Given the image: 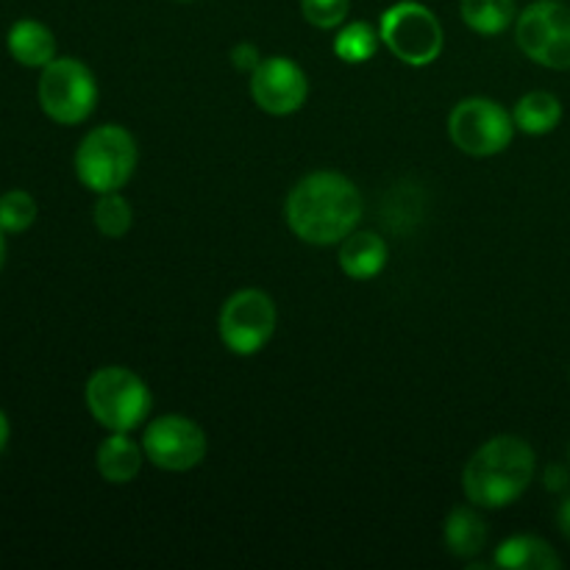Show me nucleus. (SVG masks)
Here are the masks:
<instances>
[{"instance_id":"1","label":"nucleus","mask_w":570,"mask_h":570,"mask_svg":"<svg viewBox=\"0 0 570 570\" xmlns=\"http://www.w3.org/2000/svg\"><path fill=\"white\" fill-rule=\"evenodd\" d=\"M362 195L351 178L317 170L301 178L287 195L284 217L289 232L309 245L343 243L362 220Z\"/></svg>"},{"instance_id":"2","label":"nucleus","mask_w":570,"mask_h":570,"mask_svg":"<svg viewBox=\"0 0 570 570\" xmlns=\"http://www.w3.org/2000/svg\"><path fill=\"white\" fill-rule=\"evenodd\" d=\"M534 479V451L527 440L501 434L484 443L462 471L468 501L482 510H501L521 499Z\"/></svg>"},{"instance_id":"3","label":"nucleus","mask_w":570,"mask_h":570,"mask_svg":"<svg viewBox=\"0 0 570 570\" xmlns=\"http://www.w3.org/2000/svg\"><path fill=\"white\" fill-rule=\"evenodd\" d=\"M87 410L109 432H134L150 412V390L134 371L120 365L100 367L89 376Z\"/></svg>"},{"instance_id":"4","label":"nucleus","mask_w":570,"mask_h":570,"mask_svg":"<svg viewBox=\"0 0 570 570\" xmlns=\"http://www.w3.org/2000/svg\"><path fill=\"white\" fill-rule=\"evenodd\" d=\"M137 167V142L122 126H98L76 150V176L92 193H117Z\"/></svg>"},{"instance_id":"5","label":"nucleus","mask_w":570,"mask_h":570,"mask_svg":"<svg viewBox=\"0 0 570 570\" xmlns=\"http://www.w3.org/2000/svg\"><path fill=\"white\" fill-rule=\"evenodd\" d=\"M379 37L393 56L410 67H429L443 53V26L429 6L401 0L379 22Z\"/></svg>"},{"instance_id":"6","label":"nucleus","mask_w":570,"mask_h":570,"mask_svg":"<svg viewBox=\"0 0 570 570\" xmlns=\"http://www.w3.org/2000/svg\"><path fill=\"white\" fill-rule=\"evenodd\" d=\"M37 95L39 106L50 120L59 126H78L95 111L98 81L83 61L65 56L42 67Z\"/></svg>"},{"instance_id":"7","label":"nucleus","mask_w":570,"mask_h":570,"mask_svg":"<svg viewBox=\"0 0 570 570\" xmlns=\"http://www.w3.org/2000/svg\"><path fill=\"white\" fill-rule=\"evenodd\" d=\"M518 48L540 67L570 70V6L560 0H538L515 20Z\"/></svg>"},{"instance_id":"8","label":"nucleus","mask_w":570,"mask_h":570,"mask_svg":"<svg viewBox=\"0 0 570 570\" xmlns=\"http://www.w3.org/2000/svg\"><path fill=\"white\" fill-rule=\"evenodd\" d=\"M451 142L468 156H495L510 148L515 120L501 104L490 98H465L449 117Z\"/></svg>"},{"instance_id":"9","label":"nucleus","mask_w":570,"mask_h":570,"mask_svg":"<svg viewBox=\"0 0 570 570\" xmlns=\"http://www.w3.org/2000/svg\"><path fill=\"white\" fill-rule=\"evenodd\" d=\"M217 332L232 354H259L276 332V304L262 289H239L223 304Z\"/></svg>"},{"instance_id":"10","label":"nucleus","mask_w":570,"mask_h":570,"mask_svg":"<svg viewBox=\"0 0 570 570\" xmlns=\"http://www.w3.org/2000/svg\"><path fill=\"white\" fill-rule=\"evenodd\" d=\"M145 460L170 473L193 471L206 456V434L184 415H161L145 429Z\"/></svg>"},{"instance_id":"11","label":"nucleus","mask_w":570,"mask_h":570,"mask_svg":"<svg viewBox=\"0 0 570 570\" xmlns=\"http://www.w3.org/2000/svg\"><path fill=\"white\" fill-rule=\"evenodd\" d=\"M250 95L262 111L276 117L295 115L306 104L309 78L287 56H271L250 72Z\"/></svg>"},{"instance_id":"12","label":"nucleus","mask_w":570,"mask_h":570,"mask_svg":"<svg viewBox=\"0 0 570 570\" xmlns=\"http://www.w3.org/2000/svg\"><path fill=\"white\" fill-rule=\"evenodd\" d=\"M387 243L373 232H351L340 243V267L354 282L376 278L387 265Z\"/></svg>"},{"instance_id":"13","label":"nucleus","mask_w":570,"mask_h":570,"mask_svg":"<svg viewBox=\"0 0 570 570\" xmlns=\"http://www.w3.org/2000/svg\"><path fill=\"white\" fill-rule=\"evenodd\" d=\"M98 473L109 484H128L139 476L145 449L128 438V432H111L98 449Z\"/></svg>"},{"instance_id":"14","label":"nucleus","mask_w":570,"mask_h":570,"mask_svg":"<svg viewBox=\"0 0 570 570\" xmlns=\"http://www.w3.org/2000/svg\"><path fill=\"white\" fill-rule=\"evenodd\" d=\"M9 53L22 67H48L56 59V37L48 26L39 20H17L9 28Z\"/></svg>"},{"instance_id":"15","label":"nucleus","mask_w":570,"mask_h":570,"mask_svg":"<svg viewBox=\"0 0 570 570\" xmlns=\"http://www.w3.org/2000/svg\"><path fill=\"white\" fill-rule=\"evenodd\" d=\"M495 566L507 570H557L560 554L534 534H515L495 549Z\"/></svg>"},{"instance_id":"16","label":"nucleus","mask_w":570,"mask_h":570,"mask_svg":"<svg viewBox=\"0 0 570 570\" xmlns=\"http://www.w3.org/2000/svg\"><path fill=\"white\" fill-rule=\"evenodd\" d=\"M488 543V523L471 507H456L445 518V546L456 557H476Z\"/></svg>"},{"instance_id":"17","label":"nucleus","mask_w":570,"mask_h":570,"mask_svg":"<svg viewBox=\"0 0 570 570\" xmlns=\"http://www.w3.org/2000/svg\"><path fill=\"white\" fill-rule=\"evenodd\" d=\"M512 120H515V128H521L523 134L543 137V134H551L560 126L562 104L551 92H540L538 89V92H529L518 100Z\"/></svg>"},{"instance_id":"18","label":"nucleus","mask_w":570,"mask_h":570,"mask_svg":"<svg viewBox=\"0 0 570 570\" xmlns=\"http://www.w3.org/2000/svg\"><path fill=\"white\" fill-rule=\"evenodd\" d=\"M462 22L482 37H499L518 20L515 0H462Z\"/></svg>"},{"instance_id":"19","label":"nucleus","mask_w":570,"mask_h":570,"mask_svg":"<svg viewBox=\"0 0 570 570\" xmlns=\"http://www.w3.org/2000/svg\"><path fill=\"white\" fill-rule=\"evenodd\" d=\"M379 42H382V37L371 22H351L334 39V53L345 65H365L367 59H373Z\"/></svg>"},{"instance_id":"20","label":"nucleus","mask_w":570,"mask_h":570,"mask_svg":"<svg viewBox=\"0 0 570 570\" xmlns=\"http://www.w3.org/2000/svg\"><path fill=\"white\" fill-rule=\"evenodd\" d=\"M92 220L98 226V232L109 239H120L131 232L134 226V209L126 198L117 193H104L98 195V204L92 209Z\"/></svg>"},{"instance_id":"21","label":"nucleus","mask_w":570,"mask_h":570,"mask_svg":"<svg viewBox=\"0 0 570 570\" xmlns=\"http://www.w3.org/2000/svg\"><path fill=\"white\" fill-rule=\"evenodd\" d=\"M37 220V200L26 189H9L0 195V228L6 234H22Z\"/></svg>"},{"instance_id":"22","label":"nucleus","mask_w":570,"mask_h":570,"mask_svg":"<svg viewBox=\"0 0 570 570\" xmlns=\"http://www.w3.org/2000/svg\"><path fill=\"white\" fill-rule=\"evenodd\" d=\"M351 0H301V14L309 26L321 28V31H332V28L343 26L348 17Z\"/></svg>"},{"instance_id":"23","label":"nucleus","mask_w":570,"mask_h":570,"mask_svg":"<svg viewBox=\"0 0 570 570\" xmlns=\"http://www.w3.org/2000/svg\"><path fill=\"white\" fill-rule=\"evenodd\" d=\"M232 65L237 67L239 72H254L256 67L262 65L259 50H256L254 45H250V42L234 45V50H232Z\"/></svg>"},{"instance_id":"24","label":"nucleus","mask_w":570,"mask_h":570,"mask_svg":"<svg viewBox=\"0 0 570 570\" xmlns=\"http://www.w3.org/2000/svg\"><path fill=\"white\" fill-rule=\"evenodd\" d=\"M546 488L554 490V493H560V490L568 488V471L562 465H549V471H546Z\"/></svg>"},{"instance_id":"25","label":"nucleus","mask_w":570,"mask_h":570,"mask_svg":"<svg viewBox=\"0 0 570 570\" xmlns=\"http://www.w3.org/2000/svg\"><path fill=\"white\" fill-rule=\"evenodd\" d=\"M557 523H560V532L570 540V499L560 504V512H557Z\"/></svg>"},{"instance_id":"26","label":"nucleus","mask_w":570,"mask_h":570,"mask_svg":"<svg viewBox=\"0 0 570 570\" xmlns=\"http://www.w3.org/2000/svg\"><path fill=\"white\" fill-rule=\"evenodd\" d=\"M9 434H11L9 417H6V412L0 410V451H3L6 443H9Z\"/></svg>"},{"instance_id":"27","label":"nucleus","mask_w":570,"mask_h":570,"mask_svg":"<svg viewBox=\"0 0 570 570\" xmlns=\"http://www.w3.org/2000/svg\"><path fill=\"white\" fill-rule=\"evenodd\" d=\"M6 265V232L0 228V271H3Z\"/></svg>"}]
</instances>
